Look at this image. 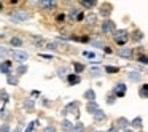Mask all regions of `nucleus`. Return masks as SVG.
I'll return each mask as SVG.
<instances>
[{"instance_id": "obj_1", "label": "nucleus", "mask_w": 148, "mask_h": 132, "mask_svg": "<svg viewBox=\"0 0 148 132\" xmlns=\"http://www.w3.org/2000/svg\"><path fill=\"white\" fill-rule=\"evenodd\" d=\"M113 38H115V42L118 43L119 46H126V43H127L129 40V34L126 29H115L113 30Z\"/></svg>"}, {"instance_id": "obj_2", "label": "nucleus", "mask_w": 148, "mask_h": 132, "mask_svg": "<svg viewBox=\"0 0 148 132\" xmlns=\"http://www.w3.org/2000/svg\"><path fill=\"white\" fill-rule=\"evenodd\" d=\"M10 21H13V23H24L26 19H29V13H26V11H14V13H10Z\"/></svg>"}, {"instance_id": "obj_3", "label": "nucleus", "mask_w": 148, "mask_h": 132, "mask_svg": "<svg viewBox=\"0 0 148 132\" xmlns=\"http://www.w3.org/2000/svg\"><path fill=\"white\" fill-rule=\"evenodd\" d=\"M10 54L13 56V59L14 61H18V62H26L27 59H29V54H27L26 51H21V49H13V51H10Z\"/></svg>"}, {"instance_id": "obj_4", "label": "nucleus", "mask_w": 148, "mask_h": 132, "mask_svg": "<svg viewBox=\"0 0 148 132\" xmlns=\"http://www.w3.org/2000/svg\"><path fill=\"white\" fill-rule=\"evenodd\" d=\"M78 107H80V103L78 102H70L67 103V105L62 108V115H69V113H77V118H78Z\"/></svg>"}, {"instance_id": "obj_5", "label": "nucleus", "mask_w": 148, "mask_h": 132, "mask_svg": "<svg viewBox=\"0 0 148 132\" xmlns=\"http://www.w3.org/2000/svg\"><path fill=\"white\" fill-rule=\"evenodd\" d=\"M126 91H127V86H126L124 83H118L115 88H113V94H115V97H124L126 96Z\"/></svg>"}, {"instance_id": "obj_6", "label": "nucleus", "mask_w": 148, "mask_h": 132, "mask_svg": "<svg viewBox=\"0 0 148 132\" xmlns=\"http://www.w3.org/2000/svg\"><path fill=\"white\" fill-rule=\"evenodd\" d=\"M56 5H58V0H40V7H42L43 10H46V11L54 10Z\"/></svg>"}, {"instance_id": "obj_7", "label": "nucleus", "mask_w": 148, "mask_h": 132, "mask_svg": "<svg viewBox=\"0 0 148 132\" xmlns=\"http://www.w3.org/2000/svg\"><path fill=\"white\" fill-rule=\"evenodd\" d=\"M115 29H116V26H115L113 21L107 19V21H103V23H102V32L103 34H112Z\"/></svg>"}, {"instance_id": "obj_8", "label": "nucleus", "mask_w": 148, "mask_h": 132, "mask_svg": "<svg viewBox=\"0 0 148 132\" xmlns=\"http://www.w3.org/2000/svg\"><path fill=\"white\" fill-rule=\"evenodd\" d=\"M11 68H13V62L11 61H3L2 64H0V73L8 75V73H11Z\"/></svg>"}, {"instance_id": "obj_9", "label": "nucleus", "mask_w": 148, "mask_h": 132, "mask_svg": "<svg viewBox=\"0 0 148 132\" xmlns=\"http://www.w3.org/2000/svg\"><path fill=\"white\" fill-rule=\"evenodd\" d=\"M80 81H81V77H80L78 73H69V75H67V83H69V86H77Z\"/></svg>"}, {"instance_id": "obj_10", "label": "nucleus", "mask_w": 148, "mask_h": 132, "mask_svg": "<svg viewBox=\"0 0 148 132\" xmlns=\"http://www.w3.org/2000/svg\"><path fill=\"white\" fill-rule=\"evenodd\" d=\"M118 56L123 59H131L132 57V48H119Z\"/></svg>"}, {"instance_id": "obj_11", "label": "nucleus", "mask_w": 148, "mask_h": 132, "mask_svg": "<svg viewBox=\"0 0 148 132\" xmlns=\"http://www.w3.org/2000/svg\"><path fill=\"white\" fill-rule=\"evenodd\" d=\"M86 110H88V113H91V115H94V113H96L97 110H99V105L96 103V100H88Z\"/></svg>"}, {"instance_id": "obj_12", "label": "nucleus", "mask_w": 148, "mask_h": 132, "mask_svg": "<svg viewBox=\"0 0 148 132\" xmlns=\"http://www.w3.org/2000/svg\"><path fill=\"white\" fill-rule=\"evenodd\" d=\"M127 80L137 83V81L142 80V73H140V72H129V73H127Z\"/></svg>"}, {"instance_id": "obj_13", "label": "nucleus", "mask_w": 148, "mask_h": 132, "mask_svg": "<svg viewBox=\"0 0 148 132\" xmlns=\"http://www.w3.org/2000/svg\"><path fill=\"white\" fill-rule=\"evenodd\" d=\"M80 3H81V7H84V8H94L97 5V0H80Z\"/></svg>"}, {"instance_id": "obj_14", "label": "nucleus", "mask_w": 148, "mask_h": 132, "mask_svg": "<svg viewBox=\"0 0 148 132\" xmlns=\"http://www.w3.org/2000/svg\"><path fill=\"white\" fill-rule=\"evenodd\" d=\"M24 108H26V111H34V108H35V102H34L32 99H26L24 100Z\"/></svg>"}, {"instance_id": "obj_15", "label": "nucleus", "mask_w": 148, "mask_h": 132, "mask_svg": "<svg viewBox=\"0 0 148 132\" xmlns=\"http://www.w3.org/2000/svg\"><path fill=\"white\" fill-rule=\"evenodd\" d=\"M116 124H118V129H126V127H127V124H129V121L124 118V116H121V118L116 119Z\"/></svg>"}, {"instance_id": "obj_16", "label": "nucleus", "mask_w": 148, "mask_h": 132, "mask_svg": "<svg viewBox=\"0 0 148 132\" xmlns=\"http://www.w3.org/2000/svg\"><path fill=\"white\" fill-rule=\"evenodd\" d=\"M89 75L91 77H100V75H102V67H91L89 68Z\"/></svg>"}, {"instance_id": "obj_17", "label": "nucleus", "mask_w": 148, "mask_h": 132, "mask_svg": "<svg viewBox=\"0 0 148 132\" xmlns=\"http://www.w3.org/2000/svg\"><path fill=\"white\" fill-rule=\"evenodd\" d=\"M138 96L142 99H147L148 97V84H142V88L138 89Z\"/></svg>"}, {"instance_id": "obj_18", "label": "nucleus", "mask_w": 148, "mask_h": 132, "mask_svg": "<svg viewBox=\"0 0 148 132\" xmlns=\"http://www.w3.org/2000/svg\"><path fill=\"white\" fill-rule=\"evenodd\" d=\"M105 118H107V115H105V113H103V111H102V110H100V108L97 110L96 113H94V119H96L97 122H99V121H103V119H105Z\"/></svg>"}, {"instance_id": "obj_19", "label": "nucleus", "mask_w": 148, "mask_h": 132, "mask_svg": "<svg viewBox=\"0 0 148 132\" xmlns=\"http://www.w3.org/2000/svg\"><path fill=\"white\" fill-rule=\"evenodd\" d=\"M129 124H131L132 127H135V129L142 127V118H140V116H137V118H134L132 121H129Z\"/></svg>"}, {"instance_id": "obj_20", "label": "nucleus", "mask_w": 148, "mask_h": 132, "mask_svg": "<svg viewBox=\"0 0 148 132\" xmlns=\"http://www.w3.org/2000/svg\"><path fill=\"white\" fill-rule=\"evenodd\" d=\"M72 132H84V126L83 122H77V124H72Z\"/></svg>"}, {"instance_id": "obj_21", "label": "nucleus", "mask_w": 148, "mask_h": 132, "mask_svg": "<svg viewBox=\"0 0 148 132\" xmlns=\"http://www.w3.org/2000/svg\"><path fill=\"white\" fill-rule=\"evenodd\" d=\"M69 73H70V70H69V67H61V68H58V77H59V78H64V77H67Z\"/></svg>"}, {"instance_id": "obj_22", "label": "nucleus", "mask_w": 148, "mask_h": 132, "mask_svg": "<svg viewBox=\"0 0 148 132\" xmlns=\"http://www.w3.org/2000/svg\"><path fill=\"white\" fill-rule=\"evenodd\" d=\"M84 99H88V100H96V92H94V89H88L86 92H84Z\"/></svg>"}, {"instance_id": "obj_23", "label": "nucleus", "mask_w": 148, "mask_h": 132, "mask_svg": "<svg viewBox=\"0 0 148 132\" xmlns=\"http://www.w3.org/2000/svg\"><path fill=\"white\" fill-rule=\"evenodd\" d=\"M103 70H105L107 73H118V72H119V67H115V65H107Z\"/></svg>"}, {"instance_id": "obj_24", "label": "nucleus", "mask_w": 148, "mask_h": 132, "mask_svg": "<svg viewBox=\"0 0 148 132\" xmlns=\"http://www.w3.org/2000/svg\"><path fill=\"white\" fill-rule=\"evenodd\" d=\"M7 83L10 84V86H16V84H18V78L11 77V75L8 73V75H7Z\"/></svg>"}, {"instance_id": "obj_25", "label": "nucleus", "mask_w": 148, "mask_h": 132, "mask_svg": "<svg viewBox=\"0 0 148 132\" xmlns=\"http://www.w3.org/2000/svg\"><path fill=\"white\" fill-rule=\"evenodd\" d=\"M96 21H97V16H96L94 13H89V14L86 16V23H88V24H96Z\"/></svg>"}, {"instance_id": "obj_26", "label": "nucleus", "mask_w": 148, "mask_h": 132, "mask_svg": "<svg viewBox=\"0 0 148 132\" xmlns=\"http://www.w3.org/2000/svg\"><path fill=\"white\" fill-rule=\"evenodd\" d=\"M73 68H75V73H81L84 70V65L80 64V62H73Z\"/></svg>"}, {"instance_id": "obj_27", "label": "nucleus", "mask_w": 148, "mask_h": 132, "mask_svg": "<svg viewBox=\"0 0 148 132\" xmlns=\"http://www.w3.org/2000/svg\"><path fill=\"white\" fill-rule=\"evenodd\" d=\"M70 129H72V122L69 121V119H64V121H62V131L69 132Z\"/></svg>"}, {"instance_id": "obj_28", "label": "nucleus", "mask_w": 148, "mask_h": 132, "mask_svg": "<svg viewBox=\"0 0 148 132\" xmlns=\"http://www.w3.org/2000/svg\"><path fill=\"white\" fill-rule=\"evenodd\" d=\"M0 97H2L3 103H8V100H10V96H8V92L5 89H0Z\"/></svg>"}, {"instance_id": "obj_29", "label": "nucleus", "mask_w": 148, "mask_h": 132, "mask_svg": "<svg viewBox=\"0 0 148 132\" xmlns=\"http://www.w3.org/2000/svg\"><path fill=\"white\" fill-rule=\"evenodd\" d=\"M10 43L13 46H23V40H21L19 37H13V38L10 40Z\"/></svg>"}, {"instance_id": "obj_30", "label": "nucleus", "mask_w": 148, "mask_h": 132, "mask_svg": "<svg viewBox=\"0 0 148 132\" xmlns=\"http://www.w3.org/2000/svg\"><path fill=\"white\" fill-rule=\"evenodd\" d=\"M89 43H91L92 46H97V48H102V46H105V45H103V42H102L100 38H97V40H89Z\"/></svg>"}, {"instance_id": "obj_31", "label": "nucleus", "mask_w": 148, "mask_h": 132, "mask_svg": "<svg viewBox=\"0 0 148 132\" xmlns=\"http://www.w3.org/2000/svg\"><path fill=\"white\" fill-rule=\"evenodd\" d=\"M38 124H40V122H38V119H35V121H32V122H30L29 126H27L26 132H32V131H34V129H35V127H37V126H38Z\"/></svg>"}, {"instance_id": "obj_32", "label": "nucleus", "mask_w": 148, "mask_h": 132, "mask_svg": "<svg viewBox=\"0 0 148 132\" xmlns=\"http://www.w3.org/2000/svg\"><path fill=\"white\" fill-rule=\"evenodd\" d=\"M78 16H80V10L73 8V10H72V13H70V19L75 21V19H78Z\"/></svg>"}, {"instance_id": "obj_33", "label": "nucleus", "mask_w": 148, "mask_h": 132, "mask_svg": "<svg viewBox=\"0 0 148 132\" xmlns=\"http://www.w3.org/2000/svg\"><path fill=\"white\" fill-rule=\"evenodd\" d=\"M132 38H134L135 42H140V40L143 38V34H142L140 30H135V32H134V37H132Z\"/></svg>"}, {"instance_id": "obj_34", "label": "nucleus", "mask_w": 148, "mask_h": 132, "mask_svg": "<svg viewBox=\"0 0 148 132\" xmlns=\"http://www.w3.org/2000/svg\"><path fill=\"white\" fill-rule=\"evenodd\" d=\"M108 5H107V7H103V8H100V14H102V16H110V13H112V10H108Z\"/></svg>"}, {"instance_id": "obj_35", "label": "nucleus", "mask_w": 148, "mask_h": 132, "mask_svg": "<svg viewBox=\"0 0 148 132\" xmlns=\"http://www.w3.org/2000/svg\"><path fill=\"white\" fill-rule=\"evenodd\" d=\"M8 54H10V51H8L7 48H3V46H0V57H2V59H5Z\"/></svg>"}, {"instance_id": "obj_36", "label": "nucleus", "mask_w": 148, "mask_h": 132, "mask_svg": "<svg viewBox=\"0 0 148 132\" xmlns=\"http://www.w3.org/2000/svg\"><path fill=\"white\" fill-rule=\"evenodd\" d=\"M16 72H18V75H24V73H27V65H19V67L16 68Z\"/></svg>"}, {"instance_id": "obj_37", "label": "nucleus", "mask_w": 148, "mask_h": 132, "mask_svg": "<svg viewBox=\"0 0 148 132\" xmlns=\"http://www.w3.org/2000/svg\"><path fill=\"white\" fill-rule=\"evenodd\" d=\"M115 100H116V97H115V94H113V92L107 97V103H108V105H113V103H115Z\"/></svg>"}, {"instance_id": "obj_38", "label": "nucleus", "mask_w": 148, "mask_h": 132, "mask_svg": "<svg viewBox=\"0 0 148 132\" xmlns=\"http://www.w3.org/2000/svg\"><path fill=\"white\" fill-rule=\"evenodd\" d=\"M65 19H67V16H65L64 13H61V14H58V16H56V23H64Z\"/></svg>"}, {"instance_id": "obj_39", "label": "nucleus", "mask_w": 148, "mask_h": 132, "mask_svg": "<svg viewBox=\"0 0 148 132\" xmlns=\"http://www.w3.org/2000/svg\"><path fill=\"white\" fill-rule=\"evenodd\" d=\"M138 62H140V64H147V54H142V56H138V59H137Z\"/></svg>"}, {"instance_id": "obj_40", "label": "nucleus", "mask_w": 148, "mask_h": 132, "mask_svg": "<svg viewBox=\"0 0 148 132\" xmlns=\"http://www.w3.org/2000/svg\"><path fill=\"white\" fill-rule=\"evenodd\" d=\"M83 54H84V56H86V57H88V59H94V57H96V54H94V53H89V51H84V53H83Z\"/></svg>"}, {"instance_id": "obj_41", "label": "nucleus", "mask_w": 148, "mask_h": 132, "mask_svg": "<svg viewBox=\"0 0 148 132\" xmlns=\"http://www.w3.org/2000/svg\"><path fill=\"white\" fill-rule=\"evenodd\" d=\"M46 49H49V51H54V49H56V45H54V43H48V45H46Z\"/></svg>"}, {"instance_id": "obj_42", "label": "nucleus", "mask_w": 148, "mask_h": 132, "mask_svg": "<svg viewBox=\"0 0 148 132\" xmlns=\"http://www.w3.org/2000/svg\"><path fill=\"white\" fill-rule=\"evenodd\" d=\"M103 51H105L107 54H112V53H113V49L110 48V46H103Z\"/></svg>"}, {"instance_id": "obj_43", "label": "nucleus", "mask_w": 148, "mask_h": 132, "mask_svg": "<svg viewBox=\"0 0 148 132\" xmlns=\"http://www.w3.org/2000/svg\"><path fill=\"white\" fill-rule=\"evenodd\" d=\"M78 40H80V42H83V43H88V42H89V37L84 35V37H81V38H78Z\"/></svg>"}, {"instance_id": "obj_44", "label": "nucleus", "mask_w": 148, "mask_h": 132, "mask_svg": "<svg viewBox=\"0 0 148 132\" xmlns=\"http://www.w3.org/2000/svg\"><path fill=\"white\" fill-rule=\"evenodd\" d=\"M45 132H54V127H53V126H48V127H45Z\"/></svg>"}, {"instance_id": "obj_45", "label": "nucleus", "mask_w": 148, "mask_h": 132, "mask_svg": "<svg viewBox=\"0 0 148 132\" xmlns=\"http://www.w3.org/2000/svg\"><path fill=\"white\" fill-rule=\"evenodd\" d=\"M42 57H45V59H53V54H40Z\"/></svg>"}, {"instance_id": "obj_46", "label": "nucleus", "mask_w": 148, "mask_h": 132, "mask_svg": "<svg viewBox=\"0 0 148 132\" xmlns=\"http://www.w3.org/2000/svg\"><path fill=\"white\" fill-rule=\"evenodd\" d=\"M32 96H34V97L40 96V91H32Z\"/></svg>"}, {"instance_id": "obj_47", "label": "nucleus", "mask_w": 148, "mask_h": 132, "mask_svg": "<svg viewBox=\"0 0 148 132\" xmlns=\"http://www.w3.org/2000/svg\"><path fill=\"white\" fill-rule=\"evenodd\" d=\"M108 132H119V131H118V127H112Z\"/></svg>"}, {"instance_id": "obj_48", "label": "nucleus", "mask_w": 148, "mask_h": 132, "mask_svg": "<svg viewBox=\"0 0 148 132\" xmlns=\"http://www.w3.org/2000/svg\"><path fill=\"white\" fill-rule=\"evenodd\" d=\"M32 3H40V0H30Z\"/></svg>"}, {"instance_id": "obj_49", "label": "nucleus", "mask_w": 148, "mask_h": 132, "mask_svg": "<svg viewBox=\"0 0 148 132\" xmlns=\"http://www.w3.org/2000/svg\"><path fill=\"white\" fill-rule=\"evenodd\" d=\"M0 10H3V5H2V3H0Z\"/></svg>"}, {"instance_id": "obj_50", "label": "nucleus", "mask_w": 148, "mask_h": 132, "mask_svg": "<svg viewBox=\"0 0 148 132\" xmlns=\"http://www.w3.org/2000/svg\"><path fill=\"white\" fill-rule=\"evenodd\" d=\"M124 132H132V131H127V129H126V131H124Z\"/></svg>"}, {"instance_id": "obj_51", "label": "nucleus", "mask_w": 148, "mask_h": 132, "mask_svg": "<svg viewBox=\"0 0 148 132\" xmlns=\"http://www.w3.org/2000/svg\"><path fill=\"white\" fill-rule=\"evenodd\" d=\"M97 132H102V131H97Z\"/></svg>"}]
</instances>
